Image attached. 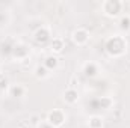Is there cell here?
<instances>
[{
	"label": "cell",
	"mask_w": 130,
	"mask_h": 128,
	"mask_svg": "<svg viewBox=\"0 0 130 128\" xmlns=\"http://www.w3.org/2000/svg\"><path fill=\"white\" fill-rule=\"evenodd\" d=\"M33 75H35L38 80H45V78L50 77V71L41 63V65H36V66H35V69H33Z\"/></svg>",
	"instance_id": "7c38bea8"
},
{
	"label": "cell",
	"mask_w": 130,
	"mask_h": 128,
	"mask_svg": "<svg viewBox=\"0 0 130 128\" xmlns=\"http://www.w3.org/2000/svg\"><path fill=\"white\" fill-rule=\"evenodd\" d=\"M89 38H91V35H89V30L86 29V27H76L73 32H71V41L77 45V47H83V45H86L88 42H89Z\"/></svg>",
	"instance_id": "277c9868"
},
{
	"label": "cell",
	"mask_w": 130,
	"mask_h": 128,
	"mask_svg": "<svg viewBox=\"0 0 130 128\" xmlns=\"http://www.w3.org/2000/svg\"><path fill=\"white\" fill-rule=\"evenodd\" d=\"M36 128H53V127H52V125H50L47 121H41V122L36 125Z\"/></svg>",
	"instance_id": "9a60e30c"
},
{
	"label": "cell",
	"mask_w": 130,
	"mask_h": 128,
	"mask_svg": "<svg viewBox=\"0 0 130 128\" xmlns=\"http://www.w3.org/2000/svg\"><path fill=\"white\" fill-rule=\"evenodd\" d=\"M33 39L36 44H45L47 41L52 39V27L48 24H41L33 32Z\"/></svg>",
	"instance_id": "5b68a950"
},
{
	"label": "cell",
	"mask_w": 130,
	"mask_h": 128,
	"mask_svg": "<svg viewBox=\"0 0 130 128\" xmlns=\"http://www.w3.org/2000/svg\"><path fill=\"white\" fill-rule=\"evenodd\" d=\"M3 75V66H2V63H0V77Z\"/></svg>",
	"instance_id": "2e32d148"
},
{
	"label": "cell",
	"mask_w": 130,
	"mask_h": 128,
	"mask_svg": "<svg viewBox=\"0 0 130 128\" xmlns=\"http://www.w3.org/2000/svg\"><path fill=\"white\" fill-rule=\"evenodd\" d=\"M127 15H129V17H130V9H129V14H127Z\"/></svg>",
	"instance_id": "e0dca14e"
},
{
	"label": "cell",
	"mask_w": 130,
	"mask_h": 128,
	"mask_svg": "<svg viewBox=\"0 0 130 128\" xmlns=\"http://www.w3.org/2000/svg\"><path fill=\"white\" fill-rule=\"evenodd\" d=\"M124 3L120 0H106L101 3V12L109 18H117L123 12Z\"/></svg>",
	"instance_id": "7a4b0ae2"
},
{
	"label": "cell",
	"mask_w": 130,
	"mask_h": 128,
	"mask_svg": "<svg viewBox=\"0 0 130 128\" xmlns=\"http://www.w3.org/2000/svg\"><path fill=\"white\" fill-rule=\"evenodd\" d=\"M104 50L110 57H123L127 50H129V42L127 38L123 36L121 33H113L106 39Z\"/></svg>",
	"instance_id": "6da1fadb"
},
{
	"label": "cell",
	"mask_w": 130,
	"mask_h": 128,
	"mask_svg": "<svg viewBox=\"0 0 130 128\" xmlns=\"http://www.w3.org/2000/svg\"><path fill=\"white\" fill-rule=\"evenodd\" d=\"M29 56V47L23 42H17L12 47V59H15V62H21Z\"/></svg>",
	"instance_id": "8992f818"
},
{
	"label": "cell",
	"mask_w": 130,
	"mask_h": 128,
	"mask_svg": "<svg viewBox=\"0 0 130 128\" xmlns=\"http://www.w3.org/2000/svg\"><path fill=\"white\" fill-rule=\"evenodd\" d=\"M103 125H104V119L100 115H94L88 119V128H103Z\"/></svg>",
	"instance_id": "4fadbf2b"
},
{
	"label": "cell",
	"mask_w": 130,
	"mask_h": 128,
	"mask_svg": "<svg viewBox=\"0 0 130 128\" xmlns=\"http://www.w3.org/2000/svg\"><path fill=\"white\" fill-rule=\"evenodd\" d=\"M82 72L86 77H95L100 72V66H98V63L92 62V60H88V62H85L82 65Z\"/></svg>",
	"instance_id": "9c48e42d"
},
{
	"label": "cell",
	"mask_w": 130,
	"mask_h": 128,
	"mask_svg": "<svg viewBox=\"0 0 130 128\" xmlns=\"http://www.w3.org/2000/svg\"><path fill=\"white\" fill-rule=\"evenodd\" d=\"M8 94L12 98H24L27 94V88L21 83H17V84H11L8 88Z\"/></svg>",
	"instance_id": "ba28073f"
},
{
	"label": "cell",
	"mask_w": 130,
	"mask_h": 128,
	"mask_svg": "<svg viewBox=\"0 0 130 128\" xmlns=\"http://www.w3.org/2000/svg\"><path fill=\"white\" fill-rule=\"evenodd\" d=\"M42 65L52 72V71H55V69H58V66H59V59H58V56H55V54H50V56H47L45 59H44V62Z\"/></svg>",
	"instance_id": "8fae6325"
},
{
	"label": "cell",
	"mask_w": 130,
	"mask_h": 128,
	"mask_svg": "<svg viewBox=\"0 0 130 128\" xmlns=\"http://www.w3.org/2000/svg\"><path fill=\"white\" fill-rule=\"evenodd\" d=\"M121 27L123 29H130V17L129 15H123L121 17Z\"/></svg>",
	"instance_id": "5bb4252c"
},
{
	"label": "cell",
	"mask_w": 130,
	"mask_h": 128,
	"mask_svg": "<svg viewBox=\"0 0 130 128\" xmlns=\"http://www.w3.org/2000/svg\"><path fill=\"white\" fill-rule=\"evenodd\" d=\"M53 128H61L67 122V113L62 109H53L47 113V119H45Z\"/></svg>",
	"instance_id": "3957f363"
},
{
	"label": "cell",
	"mask_w": 130,
	"mask_h": 128,
	"mask_svg": "<svg viewBox=\"0 0 130 128\" xmlns=\"http://www.w3.org/2000/svg\"><path fill=\"white\" fill-rule=\"evenodd\" d=\"M62 98H64V102L67 105H74L79 101V92H77L76 88H70L68 86L64 91V94H62Z\"/></svg>",
	"instance_id": "52a82bcc"
},
{
	"label": "cell",
	"mask_w": 130,
	"mask_h": 128,
	"mask_svg": "<svg viewBox=\"0 0 130 128\" xmlns=\"http://www.w3.org/2000/svg\"><path fill=\"white\" fill-rule=\"evenodd\" d=\"M65 48V41L64 38H53L52 39V42H50V50H52V54H61L62 51H64Z\"/></svg>",
	"instance_id": "30bf717a"
}]
</instances>
